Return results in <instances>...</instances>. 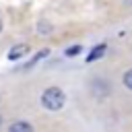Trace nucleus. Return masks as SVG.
<instances>
[{"label":"nucleus","mask_w":132,"mask_h":132,"mask_svg":"<svg viewBox=\"0 0 132 132\" xmlns=\"http://www.w3.org/2000/svg\"><path fill=\"white\" fill-rule=\"evenodd\" d=\"M105 50H107V45H105V43H99V45H95V47L91 50V54L87 56V62H95V60H99V58H103V54H105Z\"/></svg>","instance_id":"20e7f679"},{"label":"nucleus","mask_w":132,"mask_h":132,"mask_svg":"<svg viewBox=\"0 0 132 132\" xmlns=\"http://www.w3.org/2000/svg\"><path fill=\"white\" fill-rule=\"evenodd\" d=\"M122 82H124V87H126V89H130V91H132V68L124 72V76H122Z\"/></svg>","instance_id":"423d86ee"},{"label":"nucleus","mask_w":132,"mask_h":132,"mask_svg":"<svg viewBox=\"0 0 132 132\" xmlns=\"http://www.w3.org/2000/svg\"><path fill=\"white\" fill-rule=\"evenodd\" d=\"M0 124H2V116H0Z\"/></svg>","instance_id":"9b49d317"},{"label":"nucleus","mask_w":132,"mask_h":132,"mask_svg":"<svg viewBox=\"0 0 132 132\" xmlns=\"http://www.w3.org/2000/svg\"><path fill=\"white\" fill-rule=\"evenodd\" d=\"M80 50H82L80 45H72V47H68V50H66V56H68V58H72V56H78V54H80Z\"/></svg>","instance_id":"6e6552de"},{"label":"nucleus","mask_w":132,"mask_h":132,"mask_svg":"<svg viewBox=\"0 0 132 132\" xmlns=\"http://www.w3.org/2000/svg\"><path fill=\"white\" fill-rule=\"evenodd\" d=\"M29 45L27 43H19V45H14L10 52H8V60H19V58H23L25 54H29Z\"/></svg>","instance_id":"f03ea898"},{"label":"nucleus","mask_w":132,"mask_h":132,"mask_svg":"<svg viewBox=\"0 0 132 132\" xmlns=\"http://www.w3.org/2000/svg\"><path fill=\"white\" fill-rule=\"evenodd\" d=\"M8 132H33V126L29 122H23V120H16L8 126Z\"/></svg>","instance_id":"7ed1b4c3"},{"label":"nucleus","mask_w":132,"mask_h":132,"mask_svg":"<svg viewBox=\"0 0 132 132\" xmlns=\"http://www.w3.org/2000/svg\"><path fill=\"white\" fill-rule=\"evenodd\" d=\"M66 103V95L60 87H47L43 93H41V105L50 111H58L62 109Z\"/></svg>","instance_id":"f257e3e1"},{"label":"nucleus","mask_w":132,"mask_h":132,"mask_svg":"<svg viewBox=\"0 0 132 132\" xmlns=\"http://www.w3.org/2000/svg\"><path fill=\"white\" fill-rule=\"evenodd\" d=\"M0 31H2V21H0Z\"/></svg>","instance_id":"9d476101"},{"label":"nucleus","mask_w":132,"mask_h":132,"mask_svg":"<svg viewBox=\"0 0 132 132\" xmlns=\"http://www.w3.org/2000/svg\"><path fill=\"white\" fill-rule=\"evenodd\" d=\"M124 2H126V4H132V0H124Z\"/></svg>","instance_id":"1a4fd4ad"},{"label":"nucleus","mask_w":132,"mask_h":132,"mask_svg":"<svg viewBox=\"0 0 132 132\" xmlns=\"http://www.w3.org/2000/svg\"><path fill=\"white\" fill-rule=\"evenodd\" d=\"M37 29H39V33H41V35H50L52 25H50V23H45V21H41V23L37 25Z\"/></svg>","instance_id":"0eeeda50"},{"label":"nucleus","mask_w":132,"mask_h":132,"mask_svg":"<svg viewBox=\"0 0 132 132\" xmlns=\"http://www.w3.org/2000/svg\"><path fill=\"white\" fill-rule=\"evenodd\" d=\"M47 56H50V50H47V47H45V50H39V52H37V54H35V56H33V58H31V60L25 64V68H31V66H35L39 60H43V58H47Z\"/></svg>","instance_id":"39448f33"}]
</instances>
